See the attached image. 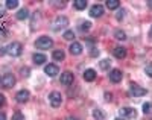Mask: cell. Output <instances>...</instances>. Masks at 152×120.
I'll return each instance as SVG.
<instances>
[{"mask_svg": "<svg viewBox=\"0 0 152 120\" xmlns=\"http://www.w3.org/2000/svg\"><path fill=\"white\" fill-rule=\"evenodd\" d=\"M35 46L37 49H41V50H47L53 46V40L52 38H49V37H40L35 41Z\"/></svg>", "mask_w": 152, "mask_h": 120, "instance_id": "obj_1", "label": "cell"}, {"mask_svg": "<svg viewBox=\"0 0 152 120\" xmlns=\"http://www.w3.org/2000/svg\"><path fill=\"white\" fill-rule=\"evenodd\" d=\"M21 50H23V47H21L20 43H11L9 46H6V53H8L9 56H12V58L20 56L21 55Z\"/></svg>", "mask_w": 152, "mask_h": 120, "instance_id": "obj_2", "label": "cell"}, {"mask_svg": "<svg viewBox=\"0 0 152 120\" xmlns=\"http://www.w3.org/2000/svg\"><path fill=\"white\" fill-rule=\"evenodd\" d=\"M67 24H69V18L67 17H56L55 18V21H52V29L53 31H61V29H64V28H67Z\"/></svg>", "mask_w": 152, "mask_h": 120, "instance_id": "obj_3", "label": "cell"}, {"mask_svg": "<svg viewBox=\"0 0 152 120\" xmlns=\"http://www.w3.org/2000/svg\"><path fill=\"white\" fill-rule=\"evenodd\" d=\"M49 102H50V105H52L53 108H58V106H61V103H62V96H61V93L52 91V93L49 94Z\"/></svg>", "mask_w": 152, "mask_h": 120, "instance_id": "obj_4", "label": "cell"}, {"mask_svg": "<svg viewBox=\"0 0 152 120\" xmlns=\"http://www.w3.org/2000/svg\"><path fill=\"white\" fill-rule=\"evenodd\" d=\"M129 94L131 96H135V97H140V96L148 94V90L143 88V87H140V85H137V84H132L129 87Z\"/></svg>", "mask_w": 152, "mask_h": 120, "instance_id": "obj_5", "label": "cell"}, {"mask_svg": "<svg viewBox=\"0 0 152 120\" xmlns=\"http://www.w3.org/2000/svg\"><path fill=\"white\" fill-rule=\"evenodd\" d=\"M0 84H2L5 88H12V87L15 85V76L8 73V75H5L2 79H0Z\"/></svg>", "mask_w": 152, "mask_h": 120, "instance_id": "obj_6", "label": "cell"}, {"mask_svg": "<svg viewBox=\"0 0 152 120\" xmlns=\"http://www.w3.org/2000/svg\"><path fill=\"white\" fill-rule=\"evenodd\" d=\"M119 114L122 116V119H135L137 117V111L135 108H122L119 110Z\"/></svg>", "mask_w": 152, "mask_h": 120, "instance_id": "obj_7", "label": "cell"}, {"mask_svg": "<svg viewBox=\"0 0 152 120\" xmlns=\"http://www.w3.org/2000/svg\"><path fill=\"white\" fill-rule=\"evenodd\" d=\"M122 70H119V69H114V70H111L110 72V81L111 82H114V84H117V82H120L122 81Z\"/></svg>", "mask_w": 152, "mask_h": 120, "instance_id": "obj_8", "label": "cell"}, {"mask_svg": "<svg viewBox=\"0 0 152 120\" xmlns=\"http://www.w3.org/2000/svg\"><path fill=\"white\" fill-rule=\"evenodd\" d=\"M58 72H59V67H58L56 64H47L46 69H44V73H46L47 76H50V78H52V76H56Z\"/></svg>", "mask_w": 152, "mask_h": 120, "instance_id": "obj_9", "label": "cell"}, {"mask_svg": "<svg viewBox=\"0 0 152 120\" xmlns=\"http://www.w3.org/2000/svg\"><path fill=\"white\" fill-rule=\"evenodd\" d=\"M102 14H104V6H102V5H94V6L90 9V15L94 17V18L102 17Z\"/></svg>", "mask_w": 152, "mask_h": 120, "instance_id": "obj_10", "label": "cell"}, {"mask_svg": "<svg viewBox=\"0 0 152 120\" xmlns=\"http://www.w3.org/2000/svg\"><path fill=\"white\" fill-rule=\"evenodd\" d=\"M15 99H17V102H20V103L28 102V100H29V91H28V90H20L17 94H15Z\"/></svg>", "mask_w": 152, "mask_h": 120, "instance_id": "obj_11", "label": "cell"}, {"mask_svg": "<svg viewBox=\"0 0 152 120\" xmlns=\"http://www.w3.org/2000/svg\"><path fill=\"white\" fill-rule=\"evenodd\" d=\"M70 53L72 55H81L82 53V44L78 43V41H73L70 44Z\"/></svg>", "mask_w": 152, "mask_h": 120, "instance_id": "obj_12", "label": "cell"}, {"mask_svg": "<svg viewBox=\"0 0 152 120\" xmlns=\"http://www.w3.org/2000/svg\"><path fill=\"white\" fill-rule=\"evenodd\" d=\"M61 84H64V85H70V84H73V75H72L70 72L62 73V75H61Z\"/></svg>", "mask_w": 152, "mask_h": 120, "instance_id": "obj_13", "label": "cell"}, {"mask_svg": "<svg viewBox=\"0 0 152 120\" xmlns=\"http://www.w3.org/2000/svg\"><path fill=\"white\" fill-rule=\"evenodd\" d=\"M113 53H114V56H116V58L122 59V58L126 56V49H125L123 46H117V47H114Z\"/></svg>", "mask_w": 152, "mask_h": 120, "instance_id": "obj_14", "label": "cell"}, {"mask_svg": "<svg viewBox=\"0 0 152 120\" xmlns=\"http://www.w3.org/2000/svg\"><path fill=\"white\" fill-rule=\"evenodd\" d=\"M84 79H85L87 82H93L94 79H96V70H93V69H87L85 73H84Z\"/></svg>", "mask_w": 152, "mask_h": 120, "instance_id": "obj_15", "label": "cell"}, {"mask_svg": "<svg viewBox=\"0 0 152 120\" xmlns=\"http://www.w3.org/2000/svg\"><path fill=\"white\" fill-rule=\"evenodd\" d=\"M52 58L55 59V61H62V59H64L66 58V53H64V50H55L53 53H52Z\"/></svg>", "mask_w": 152, "mask_h": 120, "instance_id": "obj_16", "label": "cell"}, {"mask_svg": "<svg viewBox=\"0 0 152 120\" xmlns=\"http://www.w3.org/2000/svg\"><path fill=\"white\" fill-rule=\"evenodd\" d=\"M73 6H75V9L82 11V9L87 8V0H75V2H73Z\"/></svg>", "mask_w": 152, "mask_h": 120, "instance_id": "obj_17", "label": "cell"}, {"mask_svg": "<svg viewBox=\"0 0 152 120\" xmlns=\"http://www.w3.org/2000/svg\"><path fill=\"white\" fill-rule=\"evenodd\" d=\"M34 62L37 65H41V64L46 62V56L43 55V53H35V55H34Z\"/></svg>", "mask_w": 152, "mask_h": 120, "instance_id": "obj_18", "label": "cell"}, {"mask_svg": "<svg viewBox=\"0 0 152 120\" xmlns=\"http://www.w3.org/2000/svg\"><path fill=\"white\" fill-rule=\"evenodd\" d=\"M28 17H29V11H28L26 8L20 9V11L17 12V18H18V20H26Z\"/></svg>", "mask_w": 152, "mask_h": 120, "instance_id": "obj_19", "label": "cell"}, {"mask_svg": "<svg viewBox=\"0 0 152 120\" xmlns=\"http://www.w3.org/2000/svg\"><path fill=\"white\" fill-rule=\"evenodd\" d=\"M119 6H120L119 0H108L107 2V8L108 9H119Z\"/></svg>", "mask_w": 152, "mask_h": 120, "instance_id": "obj_20", "label": "cell"}, {"mask_svg": "<svg viewBox=\"0 0 152 120\" xmlns=\"http://www.w3.org/2000/svg\"><path fill=\"white\" fill-rule=\"evenodd\" d=\"M99 67H100V70H110L111 61H110V59H102V61L99 62Z\"/></svg>", "mask_w": 152, "mask_h": 120, "instance_id": "obj_21", "label": "cell"}, {"mask_svg": "<svg viewBox=\"0 0 152 120\" xmlns=\"http://www.w3.org/2000/svg\"><path fill=\"white\" fill-rule=\"evenodd\" d=\"M93 117H94L96 120H105V114H104L102 110H94V111H93Z\"/></svg>", "mask_w": 152, "mask_h": 120, "instance_id": "obj_22", "label": "cell"}, {"mask_svg": "<svg viewBox=\"0 0 152 120\" xmlns=\"http://www.w3.org/2000/svg\"><path fill=\"white\" fill-rule=\"evenodd\" d=\"M114 37H116L117 40H122V41H125V40H126V34L123 31H120V29H117L116 32H114Z\"/></svg>", "mask_w": 152, "mask_h": 120, "instance_id": "obj_23", "label": "cell"}, {"mask_svg": "<svg viewBox=\"0 0 152 120\" xmlns=\"http://www.w3.org/2000/svg\"><path fill=\"white\" fill-rule=\"evenodd\" d=\"M18 6V0H8L6 2V8L8 9H15Z\"/></svg>", "mask_w": 152, "mask_h": 120, "instance_id": "obj_24", "label": "cell"}, {"mask_svg": "<svg viewBox=\"0 0 152 120\" xmlns=\"http://www.w3.org/2000/svg\"><path fill=\"white\" fill-rule=\"evenodd\" d=\"M62 37H64V40H75V34H73V31H66L64 34H62Z\"/></svg>", "mask_w": 152, "mask_h": 120, "instance_id": "obj_25", "label": "cell"}, {"mask_svg": "<svg viewBox=\"0 0 152 120\" xmlns=\"http://www.w3.org/2000/svg\"><path fill=\"white\" fill-rule=\"evenodd\" d=\"M151 110H152V103H151V102H146V103H143V113H145V114H148Z\"/></svg>", "mask_w": 152, "mask_h": 120, "instance_id": "obj_26", "label": "cell"}, {"mask_svg": "<svg viewBox=\"0 0 152 120\" xmlns=\"http://www.w3.org/2000/svg\"><path fill=\"white\" fill-rule=\"evenodd\" d=\"M23 119H24V116H23L20 111L14 113V116H12V120H23Z\"/></svg>", "mask_w": 152, "mask_h": 120, "instance_id": "obj_27", "label": "cell"}, {"mask_svg": "<svg viewBox=\"0 0 152 120\" xmlns=\"http://www.w3.org/2000/svg\"><path fill=\"white\" fill-rule=\"evenodd\" d=\"M90 28H91V23H90V21H84V23L81 24V29H82V31H88Z\"/></svg>", "mask_w": 152, "mask_h": 120, "instance_id": "obj_28", "label": "cell"}, {"mask_svg": "<svg viewBox=\"0 0 152 120\" xmlns=\"http://www.w3.org/2000/svg\"><path fill=\"white\" fill-rule=\"evenodd\" d=\"M21 75H23L24 78H28V76L31 75V72H29V69H28V67H23V69H21Z\"/></svg>", "mask_w": 152, "mask_h": 120, "instance_id": "obj_29", "label": "cell"}, {"mask_svg": "<svg viewBox=\"0 0 152 120\" xmlns=\"http://www.w3.org/2000/svg\"><path fill=\"white\" fill-rule=\"evenodd\" d=\"M145 72H146V75H148V76H151V78H152V64H151V65H146Z\"/></svg>", "mask_w": 152, "mask_h": 120, "instance_id": "obj_30", "label": "cell"}, {"mask_svg": "<svg viewBox=\"0 0 152 120\" xmlns=\"http://www.w3.org/2000/svg\"><path fill=\"white\" fill-rule=\"evenodd\" d=\"M123 15H125V11H123V9H119L117 15H116V17H117V20H122V18H123Z\"/></svg>", "mask_w": 152, "mask_h": 120, "instance_id": "obj_31", "label": "cell"}, {"mask_svg": "<svg viewBox=\"0 0 152 120\" xmlns=\"http://www.w3.org/2000/svg\"><path fill=\"white\" fill-rule=\"evenodd\" d=\"M111 99H113L111 93H108V91H107V93H105V100H111Z\"/></svg>", "mask_w": 152, "mask_h": 120, "instance_id": "obj_32", "label": "cell"}, {"mask_svg": "<svg viewBox=\"0 0 152 120\" xmlns=\"http://www.w3.org/2000/svg\"><path fill=\"white\" fill-rule=\"evenodd\" d=\"M5 103V97H3V94H0V105H3Z\"/></svg>", "mask_w": 152, "mask_h": 120, "instance_id": "obj_33", "label": "cell"}, {"mask_svg": "<svg viewBox=\"0 0 152 120\" xmlns=\"http://www.w3.org/2000/svg\"><path fill=\"white\" fill-rule=\"evenodd\" d=\"M0 120H6V116L3 113H0Z\"/></svg>", "mask_w": 152, "mask_h": 120, "instance_id": "obj_34", "label": "cell"}, {"mask_svg": "<svg viewBox=\"0 0 152 120\" xmlns=\"http://www.w3.org/2000/svg\"><path fill=\"white\" fill-rule=\"evenodd\" d=\"M5 53H6V49H0V56L5 55Z\"/></svg>", "mask_w": 152, "mask_h": 120, "instance_id": "obj_35", "label": "cell"}, {"mask_svg": "<svg viewBox=\"0 0 152 120\" xmlns=\"http://www.w3.org/2000/svg\"><path fill=\"white\" fill-rule=\"evenodd\" d=\"M67 120H78V119H75V117H69Z\"/></svg>", "mask_w": 152, "mask_h": 120, "instance_id": "obj_36", "label": "cell"}, {"mask_svg": "<svg viewBox=\"0 0 152 120\" xmlns=\"http://www.w3.org/2000/svg\"><path fill=\"white\" fill-rule=\"evenodd\" d=\"M149 37L152 38V28H151V31H149Z\"/></svg>", "mask_w": 152, "mask_h": 120, "instance_id": "obj_37", "label": "cell"}, {"mask_svg": "<svg viewBox=\"0 0 152 120\" xmlns=\"http://www.w3.org/2000/svg\"><path fill=\"white\" fill-rule=\"evenodd\" d=\"M0 15H3V11H0Z\"/></svg>", "mask_w": 152, "mask_h": 120, "instance_id": "obj_38", "label": "cell"}, {"mask_svg": "<svg viewBox=\"0 0 152 120\" xmlns=\"http://www.w3.org/2000/svg\"><path fill=\"white\" fill-rule=\"evenodd\" d=\"M149 6H151V8H152V2H149Z\"/></svg>", "mask_w": 152, "mask_h": 120, "instance_id": "obj_39", "label": "cell"}]
</instances>
